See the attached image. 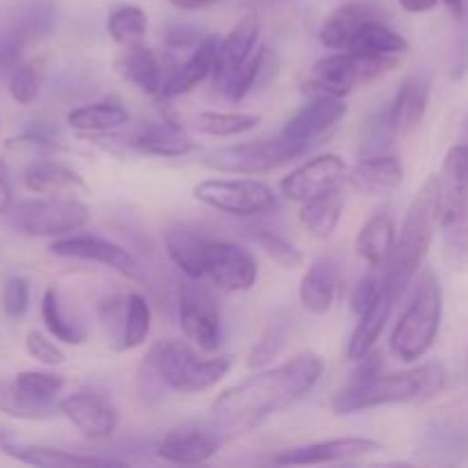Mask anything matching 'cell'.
I'll use <instances>...</instances> for the list:
<instances>
[{"label": "cell", "instance_id": "cell-1", "mask_svg": "<svg viewBox=\"0 0 468 468\" xmlns=\"http://www.w3.org/2000/svg\"><path fill=\"white\" fill-rule=\"evenodd\" d=\"M323 373V356L314 352L295 356L277 368H261L215 398L208 411L210 423L227 439L251 432L309 396Z\"/></svg>", "mask_w": 468, "mask_h": 468}, {"label": "cell", "instance_id": "cell-2", "mask_svg": "<svg viewBox=\"0 0 468 468\" xmlns=\"http://www.w3.org/2000/svg\"><path fill=\"white\" fill-rule=\"evenodd\" d=\"M231 368V355L201 359L190 343L165 338V341H155L146 350L137 368V388L146 402L163 400L165 388L181 396H192V393H204L218 387Z\"/></svg>", "mask_w": 468, "mask_h": 468}, {"label": "cell", "instance_id": "cell-3", "mask_svg": "<svg viewBox=\"0 0 468 468\" xmlns=\"http://www.w3.org/2000/svg\"><path fill=\"white\" fill-rule=\"evenodd\" d=\"M446 384V364L432 359L402 373H382L368 382H347V387L332 398L329 410L336 416H350L388 405H425L434 400Z\"/></svg>", "mask_w": 468, "mask_h": 468}, {"label": "cell", "instance_id": "cell-4", "mask_svg": "<svg viewBox=\"0 0 468 468\" xmlns=\"http://www.w3.org/2000/svg\"><path fill=\"white\" fill-rule=\"evenodd\" d=\"M437 174H434L411 199L405 213V222L400 227V236H398L396 247H393L391 256L384 265L387 286L396 297V302L405 295L407 288L419 277L434 236H437Z\"/></svg>", "mask_w": 468, "mask_h": 468}, {"label": "cell", "instance_id": "cell-5", "mask_svg": "<svg viewBox=\"0 0 468 468\" xmlns=\"http://www.w3.org/2000/svg\"><path fill=\"white\" fill-rule=\"evenodd\" d=\"M437 227L455 270L468 268V149H448L437 174Z\"/></svg>", "mask_w": 468, "mask_h": 468}, {"label": "cell", "instance_id": "cell-6", "mask_svg": "<svg viewBox=\"0 0 468 468\" xmlns=\"http://www.w3.org/2000/svg\"><path fill=\"white\" fill-rule=\"evenodd\" d=\"M443 291L437 272L420 270L414 295L393 327L388 350L402 364H416L432 350L441 329Z\"/></svg>", "mask_w": 468, "mask_h": 468}, {"label": "cell", "instance_id": "cell-7", "mask_svg": "<svg viewBox=\"0 0 468 468\" xmlns=\"http://www.w3.org/2000/svg\"><path fill=\"white\" fill-rule=\"evenodd\" d=\"M309 151H314V146L291 140L279 133V135L263 137V140L219 146V149L206 154L201 158V165L213 172L233 174V176H263L291 160L302 158Z\"/></svg>", "mask_w": 468, "mask_h": 468}, {"label": "cell", "instance_id": "cell-8", "mask_svg": "<svg viewBox=\"0 0 468 468\" xmlns=\"http://www.w3.org/2000/svg\"><path fill=\"white\" fill-rule=\"evenodd\" d=\"M398 67L396 58L388 55L356 53V50H336L327 58L318 59L311 69L309 78L302 82V91L309 96L324 94L346 99L355 87L375 78L387 76Z\"/></svg>", "mask_w": 468, "mask_h": 468}, {"label": "cell", "instance_id": "cell-9", "mask_svg": "<svg viewBox=\"0 0 468 468\" xmlns=\"http://www.w3.org/2000/svg\"><path fill=\"white\" fill-rule=\"evenodd\" d=\"M192 197L218 213L245 219L261 218L279 208V197L272 186L254 176L206 178L192 187Z\"/></svg>", "mask_w": 468, "mask_h": 468}, {"label": "cell", "instance_id": "cell-10", "mask_svg": "<svg viewBox=\"0 0 468 468\" xmlns=\"http://www.w3.org/2000/svg\"><path fill=\"white\" fill-rule=\"evenodd\" d=\"M9 222L30 238H62L78 233L90 222V208L73 197L26 199L9 210Z\"/></svg>", "mask_w": 468, "mask_h": 468}, {"label": "cell", "instance_id": "cell-11", "mask_svg": "<svg viewBox=\"0 0 468 468\" xmlns=\"http://www.w3.org/2000/svg\"><path fill=\"white\" fill-rule=\"evenodd\" d=\"M178 320L192 346L206 355H218L222 346V315L208 288L192 279L178 288Z\"/></svg>", "mask_w": 468, "mask_h": 468}, {"label": "cell", "instance_id": "cell-12", "mask_svg": "<svg viewBox=\"0 0 468 468\" xmlns=\"http://www.w3.org/2000/svg\"><path fill=\"white\" fill-rule=\"evenodd\" d=\"M48 251L59 256V259L87 261V263L105 265V268L114 270V272L131 279V282H146L144 268H142V263L131 251L123 250L117 242L108 240V238L94 236V233H71V236L55 238L50 242Z\"/></svg>", "mask_w": 468, "mask_h": 468}, {"label": "cell", "instance_id": "cell-13", "mask_svg": "<svg viewBox=\"0 0 468 468\" xmlns=\"http://www.w3.org/2000/svg\"><path fill=\"white\" fill-rule=\"evenodd\" d=\"M204 277L224 292H247L259 282V261L236 242L210 238L204 251Z\"/></svg>", "mask_w": 468, "mask_h": 468}, {"label": "cell", "instance_id": "cell-14", "mask_svg": "<svg viewBox=\"0 0 468 468\" xmlns=\"http://www.w3.org/2000/svg\"><path fill=\"white\" fill-rule=\"evenodd\" d=\"M105 149L112 144H122L126 151L142 155H154V158H186V155L199 151V142L187 135L181 126H172L167 122L146 123L137 131L128 133L126 137L117 140V133H101L91 135Z\"/></svg>", "mask_w": 468, "mask_h": 468}, {"label": "cell", "instance_id": "cell-15", "mask_svg": "<svg viewBox=\"0 0 468 468\" xmlns=\"http://www.w3.org/2000/svg\"><path fill=\"white\" fill-rule=\"evenodd\" d=\"M224 434L213 423H186L169 430L155 443V457L178 466L206 464L219 452L224 443Z\"/></svg>", "mask_w": 468, "mask_h": 468}, {"label": "cell", "instance_id": "cell-16", "mask_svg": "<svg viewBox=\"0 0 468 468\" xmlns=\"http://www.w3.org/2000/svg\"><path fill=\"white\" fill-rule=\"evenodd\" d=\"M347 165L338 154H320L292 169L279 181V190L286 199L304 204V201L338 190L347 181Z\"/></svg>", "mask_w": 468, "mask_h": 468}, {"label": "cell", "instance_id": "cell-17", "mask_svg": "<svg viewBox=\"0 0 468 468\" xmlns=\"http://www.w3.org/2000/svg\"><path fill=\"white\" fill-rule=\"evenodd\" d=\"M59 414L90 441H105L119 428L117 407L99 393H71L59 400Z\"/></svg>", "mask_w": 468, "mask_h": 468}, {"label": "cell", "instance_id": "cell-18", "mask_svg": "<svg viewBox=\"0 0 468 468\" xmlns=\"http://www.w3.org/2000/svg\"><path fill=\"white\" fill-rule=\"evenodd\" d=\"M346 112L347 105L338 96H309V101L282 128V135L297 142H304V144L315 149L336 128V123L346 117Z\"/></svg>", "mask_w": 468, "mask_h": 468}, {"label": "cell", "instance_id": "cell-19", "mask_svg": "<svg viewBox=\"0 0 468 468\" xmlns=\"http://www.w3.org/2000/svg\"><path fill=\"white\" fill-rule=\"evenodd\" d=\"M382 451L378 441L361 437H341L329 441L309 443V446L286 448L272 457L274 466H318V464H341V462L359 460Z\"/></svg>", "mask_w": 468, "mask_h": 468}, {"label": "cell", "instance_id": "cell-20", "mask_svg": "<svg viewBox=\"0 0 468 468\" xmlns=\"http://www.w3.org/2000/svg\"><path fill=\"white\" fill-rule=\"evenodd\" d=\"M261 37V18L256 14H247L242 16L236 26L229 30L227 37L219 39L218 46V59H215L213 69V82L215 90L224 85L247 59L254 55L256 44Z\"/></svg>", "mask_w": 468, "mask_h": 468}, {"label": "cell", "instance_id": "cell-21", "mask_svg": "<svg viewBox=\"0 0 468 468\" xmlns=\"http://www.w3.org/2000/svg\"><path fill=\"white\" fill-rule=\"evenodd\" d=\"M405 178L400 158L391 154L359 158V163L347 172V186L364 197H384L396 192Z\"/></svg>", "mask_w": 468, "mask_h": 468}, {"label": "cell", "instance_id": "cell-22", "mask_svg": "<svg viewBox=\"0 0 468 468\" xmlns=\"http://www.w3.org/2000/svg\"><path fill=\"white\" fill-rule=\"evenodd\" d=\"M279 67L282 64H279L277 50L270 48V46H261L218 91L224 99L233 101V103H240L247 96L263 91L277 78Z\"/></svg>", "mask_w": 468, "mask_h": 468}, {"label": "cell", "instance_id": "cell-23", "mask_svg": "<svg viewBox=\"0 0 468 468\" xmlns=\"http://www.w3.org/2000/svg\"><path fill=\"white\" fill-rule=\"evenodd\" d=\"M0 451L12 460L27 466L39 468H69V466H123L126 460H114V457L101 455H78V452L62 451V448L41 446V443H14L5 441Z\"/></svg>", "mask_w": 468, "mask_h": 468}, {"label": "cell", "instance_id": "cell-24", "mask_svg": "<svg viewBox=\"0 0 468 468\" xmlns=\"http://www.w3.org/2000/svg\"><path fill=\"white\" fill-rule=\"evenodd\" d=\"M23 186L41 197H73L85 195L87 183L76 169L55 160H35L23 172Z\"/></svg>", "mask_w": 468, "mask_h": 468}, {"label": "cell", "instance_id": "cell-25", "mask_svg": "<svg viewBox=\"0 0 468 468\" xmlns=\"http://www.w3.org/2000/svg\"><path fill=\"white\" fill-rule=\"evenodd\" d=\"M218 46L219 39L218 35H206L204 41L197 46L195 50H190L186 59L176 67V71L165 80L163 94L165 99H174V96H183L187 91L197 90L206 78L213 73L215 59H218Z\"/></svg>", "mask_w": 468, "mask_h": 468}, {"label": "cell", "instance_id": "cell-26", "mask_svg": "<svg viewBox=\"0 0 468 468\" xmlns=\"http://www.w3.org/2000/svg\"><path fill=\"white\" fill-rule=\"evenodd\" d=\"M430 91H432V80L428 73H411L402 80L391 101V117L398 135H407L420 126L428 112Z\"/></svg>", "mask_w": 468, "mask_h": 468}, {"label": "cell", "instance_id": "cell-27", "mask_svg": "<svg viewBox=\"0 0 468 468\" xmlns=\"http://www.w3.org/2000/svg\"><path fill=\"white\" fill-rule=\"evenodd\" d=\"M119 76L126 82H131L135 90L144 91V94L155 96L158 99L163 94L165 85V67L163 59L155 55V50L146 48L144 44L135 46V48H123L114 62Z\"/></svg>", "mask_w": 468, "mask_h": 468}, {"label": "cell", "instance_id": "cell-28", "mask_svg": "<svg viewBox=\"0 0 468 468\" xmlns=\"http://www.w3.org/2000/svg\"><path fill=\"white\" fill-rule=\"evenodd\" d=\"M210 238L199 233L197 229L178 224L165 233V251L169 261L192 282L204 279V251Z\"/></svg>", "mask_w": 468, "mask_h": 468}, {"label": "cell", "instance_id": "cell-29", "mask_svg": "<svg viewBox=\"0 0 468 468\" xmlns=\"http://www.w3.org/2000/svg\"><path fill=\"white\" fill-rule=\"evenodd\" d=\"M338 292V268L332 259H318L300 282V304L314 315L332 311Z\"/></svg>", "mask_w": 468, "mask_h": 468}, {"label": "cell", "instance_id": "cell-30", "mask_svg": "<svg viewBox=\"0 0 468 468\" xmlns=\"http://www.w3.org/2000/svg\"><path fill=\"white\" fill-rule=\"evenodd\" d=\"M128 122H131V112L126 110V105L114 99L78 105L67 112L69 128L76 133H85V135L119 131V128L128 126Z\"/></svg>", "mask_w": 468, "mask_h": 468}, {"label": "cell", "instance_id": "cell-31", "mask_svg": "<svg viewBox=\"0 0 468 468\" xmlns=\"http://www.w3.org/2000/svg\"><path fill=\"white\" fill-rule=\"evenodd\" d=\"M393 304H396V297H393V292L387 288V291L382 292V297H379L368 311H364V314L359 315V323L352 329L350 341H347L346 346V359L359 361L361 356H366L375 346H378L379 336H382L384 327H387L388 318H391Z\"/></svg>", "mask_w": 468, "mask_h": 468}, {"label": "cell", "instance_id": "cell-32", "mask_svg": "<svg viewBox=\"0 0 468 468\" xmlns=\"http://www.w3.org/2000/svg\"><path fill=\"white\" fill-rule=\"evenodd\" d=\"M396 219L388 210H379L364 222L355 240V250L359 259L368 265H387L393 247H396Z\"/></svg>", "mask_w": 468, "mask_h": 468}, {"label": "cell", "instance_id": "cell-33", "mask_svg": "<svg viewBox=\"0 0 468 468\" xmlns=\"http://www.w3.org/2000/svg\"><path fill=\"white\" fill-rule=\"evenodd\" d=\"M387 16L384 9L366 3H347L338 7L336 12L329 14L327 21L320 27V44L332 50H346L350 44V37L359 26H364L370 18Z\"/></svg>", "mask_w": 468, "mask_h": 468}, {"label": "cell", "instance_id": "cell-34", "mask_svg": "<svg viewBox=\"0 0 468 468\" xmlns=\"http://www.w3.org/2000/svg\"><path fill=\"white\" fill-rule=\"evenodd\" d=\"M346 50H356V53H370V55H388V58H396L410 50V41L400 35V32L393 30L388 26L387 16L370 18L364 26H359L355 30V35L350 37V44Z\"/></svg>", "mask_w": 468, "mask_h": 468}, {"label": "cell", "instance_id": "cell-35", "mask_svg": "<svg viewBox=\"0 0 468 468\" xmlns=\"http://www.w3.org/2000/svg\"><path fill=\"white\" fill-rule=\"evenodd\" d=\"M41 318L55 341L64 343V346H82L87 341V327L76 315L69 314L58 286L46 288L44 297H41Z\"/></svg>", "mask_w": 468, "mask_h": 468}, {"label": "cell", "instance_id": "cell-36", "mask_svg": "<svg viewBox=\"0 0 468 468\" xmlns=\"http://www.w3.org/2000/svg\"><path fill=\"white\" fill-rule=\"evenodd\" d=\"M343 206H346V197L343 190L327 192L323 197H315V199L304 201L300 210V222L306 231L311 233L318 240H327L332 238V233L336 231L338 222H341Z\"/></svg>", "mask_w": 468, "mask_h": 468}, {"label": "cell", "instance_id": "cell-37", "mask_svg": "<svg viewBox=\"0 0 468 468\" xmlns=\"http://www.w3.org/2000/svg\"><path fill=\"white\" fill-rule=\"evenodd\" d=\"M0 411L18 420H48L59 411V402L41 400L23 391L12 379H0Z\"/></svg>", "mask_w": 468, "mask_h": 468}, {"label": "cell", "instance_id": "cell-38", "mask_svg": "<svg viewBox=\"0 0 468 468\" xmlns=\"http://www.w3.org/2000/svg\"><path fill=\"white\" fill-rule=\"evenodd\" d=\"M105 27L114 44L122 48H135L144 44L146 32H149V16L137 5H117L108 14Z\"/></svg>", "mask_w": 468, "mask_h": 468}, {"label": "cell", "instance_id": "cell-39", "mask_svg": "<svg viewBox=\"0 0 468 468\" xmlns=\"http://www.w3.org/2000/svg\"><path fill=\"white\" fill-rule=\"evenodd\" d=\"M396 123L391 117V103L384 105V108L375 110L368 119L364 122L359 133V146H356V154L359 158H373V155H384L391 151V146L398 140Z\"/></svg>", "mask_w": 468, "mask_h": 468}, {"label": "cell", "instance_id": "cell-40", "mask_svg": "<svg viewBox=\"0 0 468 468\" xmlns=\"http://www.w3.org/2000/svg\"><path fill=\"white\" fill-rule=\"evenodd\" d=\"M151 332V306L142 292H131L126 297V311H123L122 332L112 350L131 352L135 347L144 346Z\"/></svg>", "mask_w": 468, "mask_h": 468}, {"label": "cell", "instance_id": "cell-41", "mask_svg": "<svg viewBox=\"0 0 468 468\" xmlns=\"http://www.w3.org/2000/svg\"><path fill=\"white\" fill-rule=\"evenodd\" d=\"M55 18H58L55 0H23L9 23L26 37V41H37L53 32Z\"/></svg>", "mask_w": 468, "mask_h": 468}, {"label": "cell", "instance_id": "cell-42", "mask_svg": "<svg viewBox=\"0 0 468 468\" xmlns=\"http://www.w3.org/2000/svg\"><path fill=\"white\" fill-rule=\"evenodd\" d=\"M291 334H292L291 315H274V320H270V324L263 329L259 341L251 346L250 356H247V368L261 370L265 368L270 361L277 359V356L283 352V347H286Z\"/></svg>", "mask_w": 468, "mask_h": 468}, {"label": "cell", "instance_id": "cell-43", "mask_svg": "<svg viewBox=\"0 0 468 468\" xmlns=\"http://www.w3.org/2000/svg\"><path fill=\"white\" fill-rule=\"evenodd\" d=\"M261 117L259 114H247V112H199L192 119L195 131L204 133V135L213 137H236L245 135V133L254 131L259 126Z\"/></svg>", "mask_w": 468, "mask_h": 468}, {"label": "cell", "instance_id": "cell-44", "mask_svg": "<svg viewBox=\"0 0 468 468\" xmlns=\"http://www.w3.org/2000/svg\"><path fill=\"white\" fill-rule=\"evenodd\" d=\"M247 236L270 256L277 265H282L283 270H295L304 263V254L288 240L286 236H282L274 229L265 227V224H251L247 229Z\"/></svg>", "mask_w": 468, "mask_h": 468}, {"label": "cell", "instance_id": "cell-45", "mask_svg": "<svg viewBox=\"0 0 468 468\" xmlns=\"http://www.w3.org/2000/svg\"><path fill=\"white\" fill-rule=\"evenodd\" d=\"M9 151H32V154H58L62 151L59 131L50 123H32L21 135L5 142Z\"/></svg>", "mask_w": 468, "mask_h": 468}, {"label": "cell", "instance_id": "cell-46", "mask_svg": "<svg viewBox=\"0 0 468 468\" xmlns=\"http://www.w3.org/2000/svg\"><path fill=\"white\" fill-rule=\"evenodd\" d=\"M387 272H384V265H370L368 272L356 282V286L350 292V309L355 315H361L364 311H368L375 302L382 297V292L387 291Z\"/></svg>", "mask_w": 468, "mask_h": 468}, {"label": "cell", "instance_id": "cell-47", "mask_svg": "<svg viewBox=\"0 0 468 468\" xmlns=\"http://www.w3.org/2000/svg\"><path fill=\"white\" fill-rule=\"evenodd\" d=\"M41 62H21L9 76V94L16 101L18 105H30L35 103L37 96L41 91Z\"/></svg>", "mask_w": 468, "mask_h": 468}, {"label": "cell", "instance_id": "cell-48", "mask_svg": "<svg viewBox=\"0 0 468 468\" xmlns=\"http://www.w3.org/2000/svg\"><path fill=\"white\" fill-rule=\"evenodd\" d=\"M14 382H16L23 391L50 402H58L59 393H62L64 388L62 375L48 373V370H23V373L14 375Z\"/></svg>", "mask_w": 468, "mask_h": 468}, {"label": "cell", "instance_id": "cell-49", "mask_svg": "<svg viewBox=\"0 0 468 468\" xmlns=\"http://www.w3.org/2000/svg\"><path fill=\"white\" fill-rule=\"evenodd\" d=\"M0 309L7 318H26L30 309V283L23 277H9L0 288Z\"/></svg>", "mask_w": 468, "mask_h": 468}, {"label": "cell", "instance_id": "cell-50", "mask_svg": "<svg viewBox=\"0 0 468 468\" xmlns=\"http://www.w3.org/2000/svg\"><path fill=\"white\" fill-rule=\"evenodd\" d=\"M26 44V37L12 23L7 21L5 26H0V78L12 76L14 69L21 64Z\"/></svg>", "mask_w": 468, "mask_h": 468}, {"label": "cell", "instance_id": "cell-51", "mask_svg": "<svg viewBox=\"0 0 468 468\" xmlns=\"http://www.w3.org/2000/svg\"><path fill=\"white\" fill-rule=\"evenodd\" d=\"M206 35L208 32H201V27L192 26V23H169L165 27L163 41L167 50H195Z\"/></svg>", "mask_w": 468, "mask_h": 468}, {"label": "cell", "instance_id": "cell-52", "mask_svg": "<svg viewBox=\"0 0 468 468\" xmlns=\"http://www.w3.org/2000/svg\"><path fill=\"white\" fill-rule=\"evenodd\" d=\"M26 350L32 359L39 361V364L44 366L64 364L62 347H59L55 341H50L48 336H44L41 332H37V329H32V332L26 336Z\"/></svg>", "mask_w": 468, "mask_h": 468}, {"label": "cell", "instance_id": "cell-53", "mask_svg": "<svg viewBox=\"0 0 468 468\" xmlns=\"http://www.w3.org/2000/svg\"><path fill=\"white\" fill-rule=\"evenodd\" d=\"M457 21H460V30H457L451 55V78L452 80H464L468 73V3L464 14Z\"/></svg>", "mask_w": 468, "mask_h": 468}, {"label": "cell", "instance_id": "cell-54", "mask_svg": "<svg viewBox=\"0 0 468 468\" xmlns=\"http://www.w3.org/2000/svg\"><path fill=\"white\" fill-rule=\"evenodd\" d=\"M356 368L352 370L350 382H368V379L378 378V375L384 373V356L378 347L368 352L366 356H361L359 361H355Z\"/></svg>", "mask_w": 468, "mask_h": 468}, {"label": "cell", "instance_id": "cell-55", "mask_svg": "<svg viewBox=\"0 0 468 468\" xmlns=\"http://www.w3.org/2000/svg\"><path fill=\"white\" fill-rule=\"evenodd\" d=\"M172 7L181 9V12H199V9H208L213 5L222 3V0H167Z\"/></svg>", "mask_w": 468, "mask_h": 468}, {"label": "cell", "instance_id": "cell-56", "mask_svg": "<svg viewBox=\"0 0 468 468\" xmlns=\"http://www.w3.org/2000/svg\"><path fill=\"white\" fill-rule=\"evenodd\" d=\"M398 3H400V7L410 14H425L432 12L439 5V0H398Z\"/></svg>", "mask_w": 468, "mask_h": 468}, {"label": "cell", "instance_id": "cell-57", "mask_svg": "<svg viewBox=\"0 0 468 468\" xmlns=\"http://www.w3.org/2000/svg\"><path fill=\"white\" fill-rule=\"evenodd\" d=\"M9 206H12V187L7 178H0V215L9 213Z\"/></svg>", "mask_w": 468, "mask_h": 468}, {"label": "cell", "instance_id": "cell-58", "mask_svg": "<svg viewBox=\"0 0 468 468\" xmlns=\"http://www.w3.org/2000/svg\"><path fill=\"white\" fill-rule=\"evenodd\" d=\"M443 5L448 7V12L452 14L455 18H460L462 14H464V7H466V0H441Z\"/></svg>", "mask_w": 468, "mask_h": 468}, {"label": "cell", "instance_id": "cell-59", "mask_svg": "<svg viewBox=\"0 0 468 468\" xmlns=\"http://www.w3.org/2000/svg\"><path fill=\"white\" fill-rule=\"evenodd\" d=\"M460 144H464L468 149V110L464 114V119H462V131H460Z\"/></svg>", "mask_w": 468, "mask_h": 468}, {"label": "cell", "instance_id": "cell-60", "mask_svg": "<svg viewBox=\"0 0 468 468\" xmlns=\"http://www.w3.org/2000/svg\"><path fill=\"white\" fill-rule=\"evenodd\" d=\"M0 178H9V169L7 165L3 163V158H0Z\"/></svg>", "mask_w": 468, "mask_h": 468}, {"label": "cell", "instance_id": "cell-61", "mask_svg": "<svg viewBox=\"0 0 468 468\" xmlns=\"http://www.w3.org/2000/svg\"><path fill=\"white\" fill-rule=\"evenodd\" d=\"M7 439H9V434L5 432V430H0V446H3V443L7 441Z\"/></svg>", "mask_w": 468, "mask_h": 468}, {"label": "cell", "instance_id": "cell-62", "mask_svg": "<svg viewBox=\"0 0 468 468\" xmlns=\"http://www.w3.org/2000/svg\"><path fill=\"white\" fill-rule=\"evenodd\" d=\"M466 370H468V356H466Z\"/></svg>", "mask_w": 468, "mask_h": 468}]
</instances>
